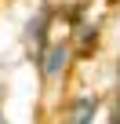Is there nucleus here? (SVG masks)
I'll return each instance as SVG.
<instances>
[{
    "instance_id": "nucleus-2",
    "label": "nucleus",
    "mask_w": 120,
    "mask_h": 124,
    "mask_svg": "<svg viewBox=\"0 0 120 124\" xmlns=\"http://www.w3.org/2000/svg\"><path fill=\"white\" fill-rule=\"evenodd\" d=\"M116 124H120V120H116Z\"/></svg>"
},
{
    "instance_id": "nucleus-1",
    "label": "nucleus",
    "mask_w": 120,
    "mask_h": 124,
    "mask_svg": "<svg viewBox=\"0 0 120 124\" xmlns=\"http://www.w3.org/2000/svg\"><path fill=\"white\" fill-rule=\"evenodd\" d=\"M91 117H95V102H91V99H84V102L73 109V124H91Z\"/></svg>"
}]
</instances>
